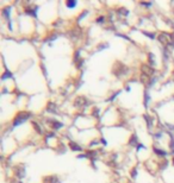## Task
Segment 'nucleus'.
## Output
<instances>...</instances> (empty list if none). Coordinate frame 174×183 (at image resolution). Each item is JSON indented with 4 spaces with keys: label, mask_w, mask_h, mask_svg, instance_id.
Wrapping results in <instances>:
<instances>
[{
    "label": "nucleus",
    "mask_w": 174,
    "mask_h": 183,
    "mask_svg": "<svg viewBox=\"0 0 174 183\" xmlns=\"http://www.w3.org/2000/svg\"><path fill=\"white\" fill-rule=\"evenodd\" d=\"M149 61H150V64H155V62H154V55H153V54H149Z\"/></svg>",
    "instance_id": "nucleus-18"
},
{
    "label": "nucleus",
    "mask_w": 174,
    "mask_h": 183,
    "mask_svg": "<svg viewBox=\"0 0 174 183\" xmlns=\"http://www.w3.org/2000/svg\"><path fill=\"white\" fill-rule=\"evenodd\" d=\"M37 10H38V7L36 6V5H34L32 7H29V8H27V13L31 14L32 17H36V16H37Z\"/></svg>",
    "instance_id": "nucleus-6"
},
{
    "label": "nucleus",
    "mask_w": 174,
    "mask_h": 183,
    "mask_svg": "<svg viewBox=\"0 0 174 183\" xmlns=\"http://www.w3.org/2000/svg\"><path fill=\"white\" fill-rule=\"evenodd\" d=\"M87 99L85 96H78L76 99H75V101H74V106L75 107H78V108H81V107H85L87 105Z\"/></svg>",
    "instance_id": "nucleus-4"
},
{
    "label": "nucleus",
    "mask_w": 174,
    "mask_h": 183,
    "mask_svg": "<svg viewBox=\"0 0 174 183\" xmlns=\"http://www.w3.org/2000/svg\"><path fill=\"white\" fill-rule=\"evenodd\" d=\"M144 119H146L147 122H148V127H152V125H153V120L148 117V114H144Z\"/></svg>",
    "instance_id": "nucleus-16"
},
{
    "label": "nucleus",
    "mask_w": 174,
    "mask_h": 183,
    "mask_svg": "<svg viewBox=\"0 0 174 183\" xmlns=\"http://www.w3.org/2000/svg\"><path fill=\"white\" fill-rule=\"evenodd\" d=\"M104 19H105L104 17H99V18L97 19V21H98V23H103V21H104Z\"/></svg>",
    "instance_id": "nucleus-23"
},
{
    "label": "nucleus",
    "mask_w": 174,
    "mask_h": 183,
    "mask_svg": "<svg viewBox=\"0 0 174 183\" xmlns=\"http://www.w3.org/2000/svg\"><path fill=\"white\" fill-rule=\"evenodd\" d=\"M143 34H146V36H148V37H150V38H152V39H154V34H149V32H146V31H144V32H143Z\"/></svg>",
    "instance_id": "nucleus-19"
},
{
    "label": "nucleus",
    "mask_w": 174,
    "mask_h": 183,
    "mask_svg": "<svg viewBox=\"0 0 174 183\" xmlns=\"http://www.w3.org/2000/svg\"><path fill=\"white\" fill-rule=\"evenodd\" d=\"M97 156V152L95 151H88V152H86L84 156H79L81 158V157H86V158H94V157Z\"/></svg>",
    "instance_id": "nucleus-11"
},
{
    "label": "nucleus",
    "mask_w": 174,
    "mask_h": 183,
    "mask_svg": "<svg viewBox=\"0 0 174 183\" xmlns=\"http://www.w3.org/2000/svg\"><path fill=\"white\" fill-rule=\"evenodd\" d=\"M66 6L68 8H74V7L76 6V1L75 0H68L67 2H66Z\"/></svg>",
    "instance_id": "nucleus-13"
},
{
    "label": "nucleus",
    "mask_w": 174,
    "mask_h": 183,
    "mask_svg": "<svg viewBox=\"0 0 174 183\" xmlns=\"http://www.w3.org/2000/svg\"><path fill=\"white\" fill-rule=\"evenodd\" d=\"M47 111L48 112H51V113H56V106H55V103H53V102H48L47 105Z\"/></svg>",
    "instance_id": "nucleus-7"
},
{
    "label": "nucleus",
    "mask_w": 174,
    "mask_h": 183,
    "mask_svg": "<svg viewBox=\"0 0 174 183\" xmlns=\"http://www.w3.org/2000/svg\"><path fill=\"white\" fill-rule=\"evenodd\" d=\"M157 39H159V42H160L163 47H169V45L173 44V42H174L172 34H167V32H162V34H159V37H157Z\"/></svg>",
    "instance_id": "nucleus-2"
},
{
    "label": "nucleus",
    "mask_w": 174,
    "mask_h": 183,
    "mask_svg": "<svg viewBox=\"0 0 174 183\" xmlns=\"http://www.w3.org/2000/svg\"><path fill=\"white\" fill-rule=\"evenodd\" d=\"M118 12H119L121 14H124V16H127V14L129 13L127 8H119V11H118Z\"/></svg>",
    "instance_id": "nucleus-17"
},
{
    "label": "nucleus",
    "mask_w": 174,
    "mask_h": 183,
    "mask_svg": "<svg viewBox=\"0 0 174 183\" xmlns=\"http://www.w3.org/2000/svg\"><path fill=\"white\" fill-rule=\"evenodd\" d=\"M129 144H130L131 146H136V145H137V136H136V135H133V136H131Z\"/></svg>",
    "instance_id": "nucleus-12"
},
{
    "label": "nucleus",
    "mask_w": 174,
    "mask_h": 183,
    "mask_svg": "<svg viewBox=\"0 0 174 183\" xmlns=\"http://www.w3.org/2000/svg\"><path fill=\"white\" fill-rule=\"evenodd\" d=\"M141 70H142V74L143 75H147V76H153L154 74V68L152 67V66H149V64H142V67H141Z\"/></svg>",
    "instance_id": "nucleus-3"
},
{
    "label": "nucleus",
    "mask_w": 174,
    "mask_h": 183,
    "mask_svg": "<svg viewBox=\"0 0 174 183\" xmlns=\"http://www.w3.org/2000/svg\"><path fill=\"white\" fill-rule=\"evenodd\" d=\"M173 164H174V158H173Z\"/></svg>",
    "instance_id": "nucleus-25"
},
{
    "label": "nucleus",
    "mask_w": 174,
    "mask_h": 183,
    "mask_svg": "<svg viewBox=\"0 0 174 183\" xmlns=\"http://www.w3.org/2000/svg\"><path fill=\"white\" fill-rule=\"evenodd\" d=\"M10 10H11L10 7H6V8H4V11H2V16L8 21V24H11V21H10Z\"/></svg>",
    "instance_id": "nucleus-9"
},
{
    "label": "nucleus",
    "mask_w": 174,
    "mask_h": 183,
    "mask_svg": "<svg viewBox=\"0 0 174 183\" xmlns=\"http://www.w3.org/2000/svg\"><path fill=\"white\" fill-rule=\"evenodd\" d=\"M136 172H137V171H136V169H133V170H131V176H133V177H136Z\"/></svg>",
    "instance_id": "nucleus-22"
},
{
    "label": "nucleus",
    "mask_w": 174,
    "mask_h": 183,
    "mask_svg": "<svg viewBox=\"0 0 174 183\" xmlns=\"http://www.w3.org/2000/svg\"><path fill=\"white\" fill-rule=\"evenodd\" d=\"M30 117H31V114H30L29 112H19L18 114L16 115V118H14L13 126H19V125H22L23 122H25L27 120H29Z\"/></svg>",
    "instance_id": "nucleus-1"
},
{
    "label": "nucleus",
    "mask_w": 174,
    "mask_h": 183,
    "mask_svg": "<svg viewBox=\"0 0 174 183\" xmlns=\"http://www.w3.org/2000/svg\"><path fill=\"white\" fill-rule=\"evenodd\" d=\"M48 122H49V124L51 122V124H53L51 126H53L54 129H56V130L61 129V127L63 126V124H62V122H60V121H53V120H48Z\"/></svg>",
    "instance_id": "nucleus-10"
},
{
    "label": "nucleus",
    "mask_w": 174,
    "mask_h": 183,
    "mask_svg": "<svg viewBox=\"0 0 174 183\" xmlns=\"http://www.w3.org/2000/svg\"><path fill=\"white\" fill-rule=\"evenodd\" d=\"M59 180L56 176H46L43 178V183H57Z\"/></svg>",
    "instance_id": "nucleus-5"
},
{
    "label": "nucleus",
    "mask_w": 174,
    "mask_h": 183,
    "mask_svg": "<svg viewBox=\"0 0 174 183\" xmlns=\"http://www.w3.org/2000/svg\"><path fill=\"white\" fill-rule=\"evenodd\" d=\"M69 148L73 150V151H81L82 150V148H81L80 145H78L76 143H73V142L69 143Z\"/></svg>",
    "instance_id": "nucleus-8"
},
{
    "label": "nucleus",
    "mask_w": 174,
    "mask_h": 183,
    "mask_svg": "<svg viewBox=\"0 0 174 183\" xmlns=\"http://www.w3.org/2000/svg\"><path fill=\"white\" fill-rule=\"evenodd\" d=\"M8 77H12V74H11L8 70H6L4 74L1 75V79H2V80H6V79H8Z\"/></svg>",
    "instance_id": "nucleus-15"
},
{
    "label": "nucleus",
    "mask_w": 174,
    "mask_h": 183,
    "mask_svg": "<svg viewBox=\"0 0 174 183\" xmlns=\"http://www.w3.org/2000/svg\"><path fill=\"white\" fill-rule=\"evenodd\" d=\"M154 152L156 153V155H159V156H166V155H167V152H166V151H163V150H159V149H156V148L154 149Z\"/></svg>",
    "instance_id": "nucleus-14"
},
{
    "label": "nucleus",
    "mask_w": 174,
    "mask_h": 183,
    "mask_svg": "<svg viewBox=\"0 0 174 183\" xmlns=\"http://www.w3.org/2000/svg\"><path fill=\"white\" fill-rule=\"evenodd\" d=\"M141 5H144V6H152L153 4H152V2H141Z\"/></svg>",
    "instance_id": "nucleus-21"
},
{
    "label": "nucleus",
    "mask_w": 174,
    "mask_h": 183,
    "mask_svg": "<svg viewBox=\"0 0 174 183\" xmlns=\"http://www.w3.org/2000/svg\"><path fill=\"white\" fill-rule=\"evenodd\" d=\"M171 148L174 150V138L172 139V142H171Z\"/></svg>",
    "instance_id": "nucleus-24"
},
{
    "label": "nucleus",
    "mask_w": 174,
    "mask_h": 183,
    "mask_svg": "<svg viewBox=\"0 0 174 183\" xmlns=\"http://www.w3.org/2000/svg\"><path fill=\"white\" fill-rule=\"evenodd\" d=\"M32 125H34V126H35V129H36V131H37V132H40V133H41V132H42V131H41V127H40V126H38V125H37V124H36V122H34Z\"/></svg>",
    "instance_id": "nucleus-20"
}]
</instances>
